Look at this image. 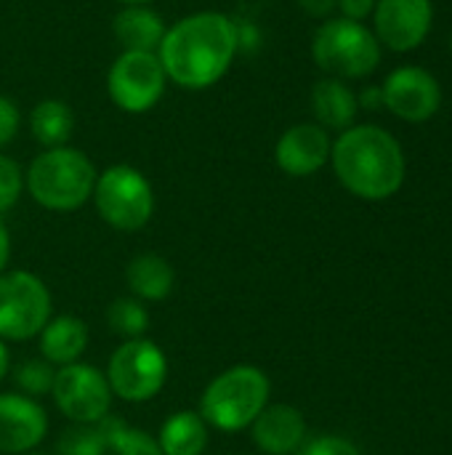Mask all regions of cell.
<instances>
[{"mask_svg":"<svg viewBox=\"0 0 452 455\" xmlns=\"http://www.w3.org/2000/svg\"><path fill=\"white\" fill-rule=\"evenodd\" d=\"M237 56L234 19L218 11H200L184 16L157 48V59L176 85L186 91H202L218 83Z\"/></svg>","mask_w":452,"mask_h":455,"instance_id":"6da1fadb","label":"cell"},{"mask_svg":"<svg viewBox=\"0 0 452 455\" xmlns=\"http://www.w3.org/2000/svg\"><path fill=\"white\" fill-rule=\"evenodd\" d=\"M330 160L338 181L362 200H386L405 181V152L400 141L378 125H352L341 131Z\"/></svg>","mask_w":452,"mask_h":455,"instance_id":"7a4b0ae2","label":"cell"},{"mask_svg":"<svg viewBox=\"0 0 452 455\" xmlns=\"http://www.w3.org/2000/svg\"><path fill=\"white\" fill-rule=\"evenodd\" d=\"M96 168L80 149L53 147L40 152L27 168V189L32 200L48 211L69 213L93 197Z\"/></svg>","mask_w":452,"mask_h":455,"instance_id":"3957f363","label":"cell"},{"mask_svg":"<svg viewBox=\"0 0 452 455\" xmlns=\"http://www.w3.org/2000/svg\"><path fill=\"white\" fill-rule=\"evenodd\" d=\"M272 384L256 365H234L218 373L200 397V416L221 432H242L269 405Z\"/></svg>","mask_w":452,"mask_h":455,"instance_id":"277c9868","label":"cell"},{"mask_svg":"<svg viewBox=\"0 0 452 455\" xmlns=\"http://www.w3.org/2000/svg\"><path fill=\"white\" fill-rule=\"evenodd\" d=\"M312 56L320 69L338 80H360L381 64V43L373 29L352 19H328L314 32Z\"/></svg>","mask_w":452,"mask_h":455,"instance_id":"5b68a950","label":"cell"},{"mask_svg":"<svg viewBox=\"0 0 452 455\" xmlns=\"http://www.w3.org/2000/svg\"><path fill=\"white\" fill-rule=\"evenodd\" d=\"M93 203L99 216L120 232H139L155 213V192L147 176L125 163L96 176Z\"/></svg>","mask_w":452,"mask_h":455,"instance_id":"8992f818","label":"cell"},{"mask_svg":"<svg viewBox=\"0 0 452 455\" xmlns=\"http://www.w3.org/2000/svg\"><path fill=\"white\" fill-rule=\"evenodd\" d=\"M107 381L112 395L125 403H147L165 387L168 379V360L163 349L149 339H131L123 341L107 368Z\"/></svg>","mask_w":452,"mask_h":455,"instance_id":"52a82bcc","label":"cell"},{"mask_svg":"<svg viewBox=\"0 0 452 455\" xmlns=\"http://www.w3.org/2000/svg\"><path fill=\"white\" fill-rule=\"evenodd\" d=\"M51 320V293L48 285L24 269L0 275V339L27 341L40 336Z\"/></svg>","mask_w":452,"mask_h":455,"instance_id":"ba28073f","label":"cell"},{"mask_svg":"<svg viewBox=\"0 0 452 455\" xmlns=\"http://www.w3.org/2000/svg\"><path fill=\"white\" fill-rule=\"evenodd\" d=\"M165 83L168 75L157 53L149 51H123L107 75L109 99L131 115L149 112L163 99Z\"/></svg>","mask_w":452,"mask_h":455,"instance_id":"9c48e42d","label":"cell"},{"mask_svg":"<svg viewBox=\"0 0 452 455\" xmlns=\"http://www.w3.org/2000/svg\"><path fill=\"white\" fill-rule=\"evenodd\" d=\"M53 403L75 424H96L109 416L112 389L107 376L85 363H72L56 371L53 379Z\"/></svg>","mask_w":452,"mask_h":455,"instance_id":"30bf717a","label":"cell"},{"mask_svg":"<svg viewBox=\"0 0 452 455\" xmlns=\"http://www.w3.org/2000/svg\"><path fill=\"white\" fill-rule=\"evenodd\" d=\"M384 107L405 123H426L442 104L440 80L424 67H400L384 85Z\"/></svg>","mask_w":452,"mask_h":455,"instance_id":"8fae6325","label":"cell"},{"mask_svg":"<svg viewBox=\"0 0 452 455\" xmlns=\"http://www.w3.org/2000/svg\"><path fill=\"white\" fill-rule=\"evenodd\" d=\"M373 21L381 45L408 53L429 37L434 5L432 0H376Z\"/></svg>","mask_w":452,"mask_h":455,"instance_id":"7c38bea8","label":"cell"},{"mask_svg":"<svg viewBox=\"0 0 452 455\" xmlns=\"http://www.w3.org/2000/svg\"><path fill=\"white\" fill-rule=\"evenodd\" d=\"M48 432L45 411L24 395H0V455L35 451Z\"/></svg>","mask_w":452,"mask_h":455,"instance_id":"4fadbf2b","label":"cell"},{"mask_svg":"<svg viewBox=\"0 0 452 455\" xmlns=\"http://www.w3.org/2000/svg\"><path fill=\"white\" fill-rule=\"evenodd\" d=\"M330 149L333 144L322 125L298 123L280 136L274 160L288 176H312L330 160Z\"/></svg>","mask_w":452,"mask_h":455,"instance_id":"5bb4252c","label":"cell"},{"mask_svg":"<svg viewBox=\"0 0 452 455\" xmlns=\"http://www.w3.org/2000/svg\"><path fill=\"white\" fill-rule=\"evenodd\" d=\"M250 437L266 455H290L306 437V421L293 405H266L250 424Z\"/></svg>","mask_w":452,"mask_h":455,"instance_id":"9a60e30c","label":"cell"},{"mask_svg":"<svg viewBox=\"0 0 452 455\" xmlns=\"http://www.w3.org/2000/svg\"><path fill=\"white\" fill-rule=\"evenodd\" d=\"M357 93L338 77H325L312 88V112L325 131H346L357 117Z\"/></svg>","mask_w":452,"mask_h":455,"instance_id":"2e32d148","label":"cell"},{"mask_svg":"<svg viewBox=\"0 0 452 455\" xmlns=\"http://www.w3.org/2000/svg\"><path fill=\"white\" fill-rule=\"evenodd\" d=\"M88 347V328L80 317L72 315H61L45 323V328L40 331V352L43 360L51 365H72L83 357Z\"/></svg>","mask_w":452,"mask_h":455,"instance_id":"e0dca14e","label":"cell"},{"mask_svg":"<svg viewBox=\"0 0 452 455\" xmlns=\"http://www.w3.org/2000/svg\"><path fill=\"white\" fill-rule=\"evenodd\" d=\"M112 32H115L117 43L123 45V51L157 53V48L165 37V24H163L160 13L147 5H125L112 21Z\"/></svg>","mask_w":452,"mask_h":455,"instance_id":"ac0fdd59","label":"cell"},{"mask_svg":"<svg viewBox=\"0 0 452 455\" xmlns=\"http://www.w3.org/2000/svg\"><path fill=\"white\" fill-rule=\"evenodd\" d=\"M125 283L139 301H163L173 293L176 272L160 253H139L125 269Z\"/></svg>","mask_w":452,"mask_h":455,"instance_id":"d6986e66","label":"cell"},{"mask_svg":"<svg viewBox=\"0 0 452 455\" xmlns=\"http://www.w3.org/2000/svg\"><path fill=\"white\" fill-rule=\"evenodd\" d=\"M163 455H202L208 448V424L194 411H178L160 427Z\"/></svg>","mask_w":452,"mask_h":455,"instance_id":"ffe728a7","label":"cell"},{"mask_svg":"<svg viewBox=\"0 0 452 455\" xmlns=\"http://www.w3.org/2000/svg\"><path fill=\"white\" fill-rule=\"evenodd\" d=\"M29 131L37 144L45 149L67 147L72 131H75V112L61 99H43L29 112Z\"/></svg>","mask_w":452,"mask_h":455,"instance_id":"44dd1931","label":"cell"},{"mask_svg":"<svg viewBox=\"0 0 452 455\" xmlns=\"http://www.w3.org/2000/svg\"><path fill=\"white\" fill-rule=\"evenodd\" d=\"M96 424L101 427V432L109 443V451L115 455H163L157 440L152 435H147L144 429L128 427L117 416H104Z\"/></svg>","mask_w":452,"mask_h":455,"instance_id":"7402d4cb","label":"cell"},{"mask_svg":"<svg viewBox=\"0 0 452 455\" xmlns=\"http://www.w3.org/2000/svg\"><path fill=\"white\" fill-rule=\"evenodd\" d=\"M107 323L109 328L123 336L125 341L131 339H144L147 328H149V312L144 307V301L139 299H131V296H123L117 301L109 304L107 309Z\"/></svg>","mask_w":452,"mask_h":455,"instance_id":"603a6c76","label":"cell"},{"mask_svg":"<svg viewBox=\"0 0 452 455\" xmlns=\"http://www.w3.org/2000/svg\"><path fill=\"white\" fill-rule=\"evenodd\" d=\"M109 443L99 424H75L56 440L59 455H107Z\"/></svg>","mask_w":452,"mask_h":455,"instance_id":"cb8c5ba5","label":"cell"},{"mask_svg":"<svg viewBox=\"0 0 452 455\" xmlns=\"http://www.w3.org/2000/svg\"><path fill=\"white\" fill-rule=\"evenodd\" d=\"M53 379H56V371L45 360H27V363H21L13 371L16 387L24 392V397H32V400L35 397H43V395H51Z\"/></svg>","mask_w":452,"mask_h":455,"instance_id":"d4e9b609","label":"cell"},{"mask_svg":"<svg viewBox=\"0 0 452 455\" xmlns=\"http://www.w3.org/2000/svg\"><path fill=\"white\" fill-rule=\"evenodd\" d=\"M24 189V173L19 163L8 155H0V213L11 211Z\"/></svg>","mask_w":452,"mask_h":455,"instance_id":"484cf974","label":"cell"},{"mask_svg":"<svg viewBox=\"0 0 452 455\" xmlns=\"http://www.w3.org/2000/svg\"><path fill=\"white\" fill-rule=\"evenodd\" d=\"M234 32H237V51L253 53L261 45V29L250 16H240L234 19Z\"/></svg>","mask_w":452,"mask_h":455,"instance_id":"4316f807","label":"cell"},{"mask_svg":"<svg viewBox=\"0 0 452 455\" xmlns=\"http://www.w3.org/2000/svg\"><path fill=\"white\" fill-rule=\"evenodd\" d=\"M19 109L11 99L0 96V147H5L8 141H13V136L19 133Z\"/></svg>","mask_w":452,"mask_h":455,"instance_id":"83f0119b","label":"cell"},{"mask_svg":"<svg viewBox=\"0 0 452 455\" xmlns=\"http://www.w3.org/2000/svg\"><path fill=\"white\" fill-rule=\"evenodd\" d=\"M304 455H360V451L344 437H320L306 448Z\"/></svg>","mask_w":452,"mask_h":455,"instance_id":"f1b7e54d","label":"cell"},{"mask_svg":"<svg viewBox=\"0 0 452 455\" xmlns=\"http://www.w3.org/2000/svg\"><path fill=\"white\" fill-rule=\"evenodd\" d=\"M341 11L344 19H352V21H365L373 16L376 11V0H338L336 5Z\"/></svg>","mask_w":452,"mask_h":455,"instance_id":"f546056e","label":"cell"},{"mask_svg":"<svg viewBox=\"0 0 452 455\" xmlns=\"http://www.w3.org/2000/svg\"><path fill=\"white\" fill-rule=\"evenodd\" d=\"M296 3L304 13H309L314 19H328L338 5V0H296Z\"/></svg>","mask_w":452,"mask_h":455,"instance_id":"4dcf8cb0","label":"cell"},{"mask_svg":"<svg viewBox=\"0 0 452 455\" xmlns=\"http://www.w3.org/2000/svg\"><path fill=\"white\" fill-rule=\"evenodd\" d=\"M357 104H362L365 109H381L384 107V91H381V85L378 88L376 85L362 88L360 96H357Z\"/></svg>","mask_w":452,"mask_h":455,"instance_id":"1f68e13d","label":"cell"},{"mask_svg":"<svg viewBox=\"0 0 452 455\" xmlns=\"http://www.w3.org/2000/svg\"><path fill=\"white\" fill-rule=\"evenodd\" d=\"M8 256H11V235H8L5 224L0 221V275L8 264Z\"/></svg>","mask_w":452,"mask_h":455,"instance_id":"d6a6232c","label":"cell"},{"mask_svg":"<svg viewBox=\"0 0 452 455\" xmlns=\"http://www.w3.org/2000/svg\"><path fill=\"white\" fill-rule=\"evenodd\" d=\"M8 368H11V357H8V347L5 341L0 339V381L8 376Z\"/></svg>","mask_w":452,"mask_h":455,"instance_id":"836d02e7","label":"cell"},{"mask_svg":"<svg viewBox=\"0 0 452 455\" xmlns=\"http://www.w3.org/2000/svg\"><path fill=\"white\" fill-rule=\"evenodd\" d=\"M120 3H125V5H147L152 0H120Z\"/></svg>","mask_w":452,"mask_h":455,"instance_id":"e575fe53","label":"cell"},{"mask_svg":"<svg viewBox=\"0 0 452 455\" xmlns=\"http://www.w3.org/2000/svg\"><path fill=\"white\" fill-rule=\"evenodd\" d=\"M450 51H452V35H450Z\"/></svg>","mask_w":452,"mask_h":455,"instance_id":"d590c367","label":"cell"},{"mask_svg":"<svg viewBox=\"0 0 452 455\" xmlns=\"http://www.w3.org/2000/svg\"><path fill=\"white\" fill-rule=\"evenodd\" d=\"M32 455H43V453H32Z\"/></svg>","mask_w":452,"mask_h":455,"instance_id":"8d00e7d4","label":"cell"}]
</instances>
